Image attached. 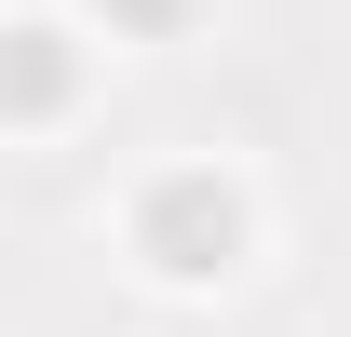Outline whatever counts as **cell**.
I'll return each instance as SVG.
<instances>
[{
    "label": "cell",
    "mask_w": 351,
    "mask_h": 337,
    "mask_svg": "<svg viewBox=\"0 0 351 337\" xmlns=\"http://www.w3.org/2000/svg\"><path fill=\"white\" fill-rule=\"evenodd\" d=\"M135 256H149V270H176V284H217L230 256H243V189H230L217 162L149 175V203H135Z\"/></svg>",
    "instance_id": "cell-1"
},
{
    "label": "cell",
    "mask_w": 351,
    "mask_h": 337,
    "mask_svg": "<svg viewBox=\"0 0 351 337\" xmlns=\"http://www.w3.org/2000/svg\"><path fill=\"white\" fill-rule=\"evenodd\" d=\"M0 108H14V122L68 108V41H54V27H0Z\"/></svg>",
    "instance_id": "cell-2"
},
{
    "label": "cell",
    "mask_w": 351,
    "mask_h": 337,
    "mask_svg": "<svg viewBox=\"0 0 351 337\" xmlns=\"http://www.w3.org/2000/svg\"><path fill=\"white\" fill-rule=\"evenodd\" d=\"M189 0H108V27H176Z\"/></svg>",
    "instance_id": "cell-3"
}]
</instances>
